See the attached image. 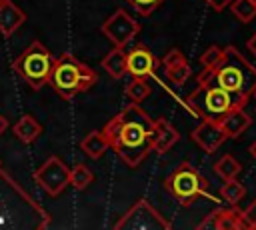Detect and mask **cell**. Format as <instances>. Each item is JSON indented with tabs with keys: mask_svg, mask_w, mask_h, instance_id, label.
I'll return each instance as SVG.
<instances>
[{
	"mask_svg": "<svg viewBox=\"0 0 256 230\" xmlns=\"http://www.w3.org/2000/svg\"><path fill=\"white\" fill-rule=\"evenodd\" d=\"M102 132L110 148L130 168H136L152 152L154 120L136 102L124 106L116 116H112Z\"/></svg>",
	"mask_w": 256,
	"mask_h": 230,
	"instance_id": "6da1fadb",
	"label": "cell"
},
{
	"mask_svg": "<svg viewBox=\"0 0 256 230\" xmlns=\"http://www.w3.org/2000/svg\"><path fill=\"white\" fill-rule=\"evenodd\" d=\"M196 82L224 88L242 102H248L256 90V66H252L236 46L228 44L224 46L222 62L214 68H202V72L196 76Z\"/></svg>",
	"mask_w": 256,
	"mask_h": 230,
	"instance_id": "7a4b0ae2",
	"label": "cell"
},
{
	"mask_svg": "<svg viewBox=\"0 0 256 230\" xmlns=\"http://www.w3.org/2000/svg\"><path fill=\"white\" fill-rule=\"evenodd\" d=\"M48 82L58 96H62L64 100H72L76 94L88 92L98 82V76L90 66L82 64L72 54H60L58 58H54Z\"/></svg>",
	"mask_w": 256,
	"mask_h": 230,
	"instance_id": "3957f363",
	"label": "cell"
},
{
	"mask_svg": "<svg viewBox=\"0 0 256 230\" xmlns=\"http://www.w3.org/2000/svg\"><path fill=\"white\" fill-rule=\"evenodd\" d=\"M244 104L246 102H242L238 96L212 84H198V88L192 90L186 98V106L200 120H212V122H218L232 108H244Z\"/></svg>",
	"mask_w": 256,
	"mask_h": 230,
	"instance_id": "277c9868",
	"label": "cell"
},
{
	"mask_svg": "<svg viewBox=\"0 0 256 230\" xmlns=\"http://www.w3.org/2000/svg\"><path fill=\"white\" fill-rule=\"evenodd\" d=\"M52 64H54V56L50 54V50L40 40H34L14 60L12 68L32 90H40L44 84H48Z\"/></svg>",
	"mask_w": 256,
	"mask_h": 230,
	"instance_id": "5b68a950",
	"label": "cell"
},
{
	"mask_svg": "<svg viewBox=\"0 0 256 230\" xmlns=\"http://www.w3.org/2000/svg\"><path fill=\"white\" fill-rule=\"evenodd\" d=\"M164 184L172 198L178 200L182 206H190L208 190V180L190 162H182L178 168H174Z\"/></svg>",
	"mask_w": 256,
	"mask_h": 230,
	"instance_id": "8992f818",
	"label": "cell"
},
{
	"mask_svg": "<svg viewBox=\"0 0 256 230\" xmlns=\"http://www.w3.org/2000/svg\"><path fill=\"white\" fill-rule=\"evenodd\" d=\"M114 228L116 230H170L172 222L166 216H162L148 200L140 198L130 206L128 212L120 216Z\"/></svg>",
	"mask_w": 256,
	"mask_h": 230,
	"instance_id": "52a82bcc",
	"label": "cell"
},
{
	"mask_svg": "<svg viewBox=\"0 0 256 230\" xmlns=\"http://www.w3.org/2000/svg\"><path fill=\"white\" fill-rule=\"evenodd\" d=\"M34 182L40 184L50 196H58L70 184V168L60 156H50L40 168L34 170Z\"/></svg>",
	"mask_w": 256,
	"mask_h": 230,
	"instance_id": "ba28073f",
	"label": "cell"
},
{
	"mask_svg": "<svg viewBox=\"0 0 256 230\" xmlns=\"http://www.w3.org/2000/svg\"><path fill=\"white\" fill-rule=\"evenodd\" d=\"M102 34L118 48H124L126 44H130L138 32H140V24L124 10H116L104 24H102Z\"/></svg>",
	"mask_w": 256,
	"mask_h": 230,
	"instance_id": "9c48e42d",
	"label": "cell"
},
{
	"mask_svg": "<svg viewBox=\"0 0 256 230\" xmlns=\"http://www.w3.org/2000/svg\"><path fill=\"white\" fill-rule=\"evenodd\" d=\"M158 58L152 54V50L144 44H136L126 52V72L132 78H148L158 68Z\"/></svg>",
	"mask_w": 256,
	"mask_h": 230,
	"instance_id": "30bf717a",
	"label": "cell"
},
{
	"mask_svg": "<svg viewBox=\"0 0 256 230\" xmlns=\"http://www.w3.org/2000/svg\"><path fill=\"white\" fill-rule=\"evenodd\" d=\"M198 228H202V230H248L244 214L236 206H232V208H218V210L210 212L200 222Z\"/></svg>",
	"mask_w": 256,
	"mask_h": 230,
	"instance_id": "8fae6325",
	"label": "cell"
},
{
	"mask_svg": "<svg viewBox=\"0 0 256 230\" xmlns=\"http://www.w3.org/2000/svg\"><path fill=\"white\" fill-rule=\"evenodd\" d=\"M192 140L206 152V154H214L222 142L226 140V134L224 130L220 128L218 122H212V120H202L194 130H192Z\"/></svg>",
	"mask_w": 256,
	"mask_h": 230,
	"instance_id": "7c38bea8",
	"label": "cell"
},
{
	"mask_svg": "<svg viewBox=\"0 0 256 230\" xmlns=\"http://www.w3.org/2000/svg\"><path fill=\"white\" fill-rule=\"evenodd\" d=\"M162 66H164V70H166V76H168V80L172 82V84H176V86H180V84H184L188 78H190V64H188V60H186V56L178 50V48H172V50H168V54L162 58Z\"/></svg>",
	"mask_w": 256,
	"mask_h": 230,
	"instance_id": "4fadbf2b",
	"label": "cell"
},
{
	"mask_svg": "<svg viewBox=\"0 0 256 230\" xmlns=\"http://www.w3.org/2000/svg\"><path fill=\"white\" fill-rule=\"evenodd\" d=\"M26 22V12L14 4L12 0H2L0 2V34L2 36H12L22 24Z\"/></svg>",
	"mask_w": 256,
	"mask_h": 230,
	"instance_id": "5bb4252c",
	"label": "cell"
},
{
	"mask_svg": "<svg viewBox=\"0 0 256 230\" xmlns=\"http://www.w3.org/2000/svg\"><path fill=\"white\" fill-rule=\"evenodd\" d=\"M178 140H180L178 130H176L166 118H156V120H154L152 150H154L156 154H164V152H168Z\"/></svg>",
	"mask_w": 256,
	"mask_h": 230,
	"instance_id": "9a60e30c",
	"label": "cell"
},
{
	"mask_svg": "<svg viewBox=\"0 0 256 230\" xmlns=\"http://www.w3.org/2000/svg\"><path fill=\"white\" fill-rule=\"evenodd\" d=\"M218 124L224 130L226 138H238L252 124V118H250V114L244 112V108H232L228 114H224L218 120Z\"/></svg>",
	"mask_w": 256,
	"mask_h": 230,
	"instance_id": "2e32d148",
	"label": "cell"
},
{
	"mask_svg": "<svg viewBox=\"0 0 256 230\" xmlns=\"http://www.w3.org/2000/svg\"><path fill=\"white\" fill-rule=\"evenodd\" d=\"M80 148H82V152H84L88 158L98 160V158L104 156V152L110 148V144H108V140H106V136H104L102 130H92V132H88V134L82 138Z\"/></svg>",
	"mask_w": 256,
	"mask_h": 230,
	"instance_id": "e0dca14e",
	"label": "cell"
},
{
	"mask_svg": "<svg viewBox=\"0 0 256 230\" xmlns=\"http://www.w3.org/2000/svg\"><path fill=\"white\" fill-rule=\"evenodd\" d=\"M14 134L20 142L24 144H32L40 134H42V124L32 116V114H24L16 124H14Z\"/></svg>",
	"mask_w": 256,
	"mask_h": 230,
	"instance_id": "ac0fdd59",
	"label": "cell"
},
{
	"mask_svg": "<svg viewBox=\"0 0 256 230\" xmlns=\"http://www.w3.org/2000/svg\"><path fill=\"white\" fill-rule=\"evenodd\" d=\"M102 68L112 76V78H116V80H120L124 74H128L126 72V52H124V48H118V46H114L104 58H102Z\"/></svg>",
	"mask_w": 256,
	"mask_h": 230,
	"instance_id": "d6986e66",
	"label": "cell"
},
{
	"mask_svg": "<svg viewBox=\"0 0 256 230\" xmlns=\"http://www.w3.org/2000/svg\"><path fill=\"white\" fill-rule=\"evenodd\" d=\"M214 172L224 178V180H230V178H236L240 172H242V164L232 156V154H224L216 164H214Z\"/></svg>",
	"mask_w": 256,
	"mask_h": 230,
	"instance_id": "ffe728a7",
	"label": "cell"
},
{
	"mask_svg": "<svg viewBox=\"0 0 256 230\" xmlns=\"http://www.w3.org/2000/svg\"><path fill=\"white\" fill-rule=\"evenodd\" d=\"M246 194V188L236 180V178H230V180H224V186L220 188V196L230 204V206H236Z\"/></svg>",
	"mask_w": 256,
	"mask_h": 230,
	"instance_id": "44dd1931",
	"label": "cell"
},
{
	"mask_svg": "<svg viewBox=\"0 0 256 230\" xmlns=\"http://www.w3.org/2000/svg\"><path fill=\"white\" fill-rule=\"evenodd\" d=\"M230 10L244 24H248L250 20L256 18V2L254 0H232L230 2Z\"/></svg>",
	"mask_w": 256,
	"mask_h": 230,
	"instance_id": "7402d4cb",
	"label": "cell"
},
{
	"mask_svg": "<svg viewBox=\"0 0 256 230\" xmlns=\"http://www.w3.org/2000/svg\"><path fill=\"white\" fill-rule=\"evenodd\" d=\"M92 180H94V174H92V170L86 166V164H76L72 170H70V184L76 188V190H84V188H88L90 184H92Z\"/></svg>",
	"mask_w": 256,
	"mask_h": 230,
	"instance_id": "603a6c76",
	"label": "cell"
},
{
	"mask_svg": "<svg viewBox=\"0 0 256 230\" xmlns=\"http://www.w3.org/2000/svg\"><path fill=\"white\" fill-rule=\"evenodd\" d=\"M150 90H152V88L148 86V82H146L144 78H132V82L126 86V96L130 98V102L140 104L144 98H148Z\"/></svg>",
	"mask_w": 256,
	"mask_h": 230,
	"instance_id": "cb8c5ba5",
	"label": "cell"
},
{
	"mask_svg": "<svg viewBox=\"0 0 256 230\" xmlns=\"http://www.w3.org/2000/svg\"><path fill=\"white\" fill-rule=\"evenodd\" d=\"M222 58H224V48L212 44V46H208V48L204 50V54L200 56V64H202V68H214V66H218V64L222 62Z\"/></svg>",
	"mask_w": 256,
	"mask_h": 230,
	"instance_id": "d4e9b609",
	"label": "cell"
},
{
	"mask_svg": "<svg viewBox=\"0 0 256 230\" xmlns=\"http://www.w3.org/2000/svg\"><path fill=\"white\" fill-rule=\"evenodd\" d=\"M126 2H128L130 6H134L138 14H142V16H150L156 8H160V4H162L164 0H126Z\"/></svg>",
	"mask_w": 256,
	"mask_h": 230,
	"instance_id": "484cf974",
	"label": "cell"
},
{
	"mask_svg": "<svg viewBox=\"0 0 256 230\" xmlns=\"http://www.w3.org/2000/svg\"><path fill=\"white\" fill-rule=\"evenodd\" d=\"M242 214H244V220H246L248 230H256V198L252 200V204L246 210H242Z\"/></svg>",
	"mask_w": 256,
	"mask_h": 230,
	"instance_id": "4316f807",
	"label": "cell"
},
{
	"mask_svg": "<svg viewBox=\"0 0 256 230\" xmlns=\"http://www.w3.org/2000/svg\"><path fill=\"white\" fill-rule=\"evenodd\" d=\"M212 10H216V12H220V10H224V8H228L230 6V2L232 0H204Z\"/></svg>",
	"mask_w": 256,
	"mask_h": 230,
	"instance_id": "83f0119b",
	"label": "cell"
},
{
	"mask_svg": "<svg viewBox=\"0 0 256 230\" xmlns=\"http://www.w3.org/2000/svg\"><path fill=\"white\" fill-rule=\"evenodd\" d=\"M246 46H248V50H250V54L252 56H256V32L248 38V42H246Z\"/></svg>",
	"mask_w": 256,
	"mask_h": 230,
	"instance_id": "f1b7e54d",
	"label": "cell"
},
{
	"mask_svg": "<svg viewBox=\"0 0 256 230\" xmlns=\"http://www.w3.org/2000/svg\"><path fill=\"white\" fill-rule=\"evenodd\" d=\"M6 128H8V118L4 114H0V136L6 132Z\"/></svg>",
	"mask_w": 256,
	"mask_h": 230,
	"instance_id": "f546056e",
	"label": "cell"
},
{
	"mask_svg": "<svg viewBox=\"0 0 256 230\" xmlns=\"http://www.w3.org/2000/svg\"><path fill=\"white\" fill-rule=\"evenodd\" d=\"M250 154H252V158L256 160V140H254V142L250 144Z\"/></svg>",
	"mask_w": 256,
	"mask_h": 230,
	"instance_id": "4dcf8cb0",
	"label": "cell"
},
{
	"mask_svg": "<svg viewBox=\"0 0 256 230\" xmlns=\"http://www.w3.org/2000/svg\"><path fill=\"white\" fill-rule=\"evenodd\" d=\"M0 170H2V160H0Z\"/></svg>",
	"mask_w": 256,
	"mask_h": 230,
	"instance_id": "1f68e13d",
	"label": "cell"
},
{
	"mask_svg": "<svg viewBox=\"0 0 256 230\" xmlns=\"http://www.w3.org/2000/svg\"><path fill=\"white\" fill-rule=\"evenodd\" d=\"M252 96H256V90H254V94H252Z\"/></svg>",
	"mask_w": 256,
	"mask_h": 230,
	"instance_id": "d6a6232c",
	"label": "cell"
},
{
	"mask_svg": "<svg viewBox=\"0 0 256 230\" xmlns=\"http://www.w3.org/2000/svg\"><path fill=\"white\" fill-rule=\"evenodd\" d=\"M254 2H256V0H254Z\"/></svg>",
	"mask_w": 256,
	"mask_h": 230,
	"instance_id": "836d02e7",
	"label": "cell"
},
{
	"mask_svg": "<svg viewBox=\"0 0 256 230\" xmlns=\"http://www.w3.org/2000/svg\"><path fill=\"white\" fill-rule=\"evenodd\" d=\"M0 2H2V0H0Z\"/></svg>",
	"mask_w": 256,
	"mask_h": 230,
	"instance_id": "e575fe53",
	"label": "cell"
}]
</instances>
